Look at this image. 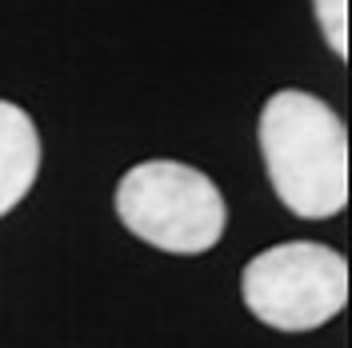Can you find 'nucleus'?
Here are the masks:
<instances>
[{
	"instance_id": "f257e3e1",
	"label": "nucleus",
	"mask_w": 352,
	"mask_h": 348,
	"mask_svg": "<svg viewBox=\"0 0 352 348\" xmlns=\"http://www.w3.org/2000/svg\"><path fill=\"white\" fill-rule=\"evenodd\" d=\"M261 153L292 217L329 220L349 204V132L320 96L272 92L261 109Z\"/></svg>"
},
{
	"instance_id": "f03ea898",
	"label": "nucleus",
	"mask_w": 352,
	"mask_h": 348,
	"mask_svg": "<svg viewBox=\"0 0 352 348\" xmlns=\"http://www.w3.org/2000/svg\"><path fill=\"white\" fill-rule=\"evenodd\" d=\"M116 217L132 237L176 257H200L224 237V196L208 176L180 160L132 164L116 184Z\"/></svg>"
},
{
	"instance_id": "7ed1b4c3",
	"label": "nucleus",
	"mask_w": 352,
	"mask_h": 348,
	"mask_svg": "<svg viewBox=\"0 0 352 348\" xmlns=\"http://www.w3.org/2000/svg\"><path fill=\"white\" fill-rule=\"evenodd\" d=\"M241 296L261 325L308 332L349 305V264L329 244L288 240L244 264Z\"/></svg>"
},
{
	"instance_id": "20e7f679",
	"label": "nucleus",
	"mask_w": 352,
	"mask_h": 348,
	"mask_svg": "<svg viewBox=\"0 0 352 348\" xmlns=\"http://www.w3.org/2000/svg\"><path fill=\"white\" fill-rule=\"evenodd\" d=\"M36 173H41V132L21 105L0 100V217L28 196Z\"/></svg>"
},
{
	"instance_id": "39448f33",
	"label": "nucleus",
	"mask_w": 352,
	"mask_h": 348,
	"mask_svg": "<svg viewBox=\"0 0 352 348\" xmlns=\"http://www.w3.org/2000/svg\"><path fill=\"white\" fill-rule=\"evenodd\" d=\"M312 12L329 48L344 61L349 56V0H312Z\"/></svg>"
}]
</instances>
